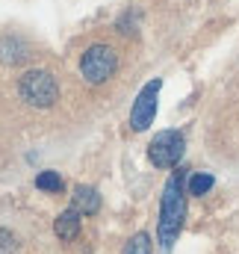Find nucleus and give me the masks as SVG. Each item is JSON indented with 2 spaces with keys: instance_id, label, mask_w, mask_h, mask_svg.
<instances>
[{
  "instance_id": "f257e3e1",
  "label": "nucleus",
  "mask_w": 239,
  "mask_h": 254,
  "mask_svg": "<svg viewBox=\"0 0 239 254\" xmlns=\"http://www.w3.org/2000/svg\"><path fill=\"white\" fill-rule=\"evenodd\" d=\"M186 219V195H183V172H175L163 190V204H160V225H157V237L160 246L169 252L180 237Z\"/></svg>"
},
{
  "instance_id": "f03ea898",
  "label": "nucleus",
  "mask_w": 239,
  "mask_h": 254,
  "mask_svg": "<svg viewBox=\"0 0 239 254\" xmlns=\"http://www.w3.org/2000/svg\"><path fill=\"white\" fill-rule=\"evenodd\" d=\"M18 92H21V98H24L30 107H39V110L54 107V101L60 98V86H57L54 74H51V71H42V68L27 71V74L21 77V83H18Z\"/></svg>"
},
{
  "instance_id": "7ed1b4c3",
  "label": "nucleus",
  "mask_w": 239,
  "mask_h": 254,
  "mask_svg": "<svg viewBox=\"0 0 239 254\" xmlns=\"http://www.w3.org/2000/svg\"><path fill=\"white\" fill-rule=\"evenodd\" d=\"M116 68H119V57H116V51H113L110 45H92V48H86L83 57H80V74H83L92 86L107 83V80L116 74Z\"/></svg>"
},
{
  "instance_id": "20e7f679",
  "label": "nucleus",
  "mask_w": 239,
  "mask_h": 254,
  "mask_svg": "<svg viewBox=\"0 0 239 254\" xmlns=\"http://www.w3.org/2000/svg\"><path fill=\"white\" fill-rule=\"evenodd\" d=\"M148 157L157 169H172L178 166L180 157H183V133L178 130H163L151 139L148 145Z\"/></svg>"
},
{
  "instance_id": "39448f33",
  "label": "nucleus",
  "mask_w": 239,
  "mask_h": 254,
  "mask_svg": "<svg viewBox=\"0 0 239 254\" xmlns=\"http://www.w3.org/2000/svg\"><path fill=\"white\" fill-rule=\"evenodd\" d=\"M160 89H163V83H160V80H151V83L136 95V104H133V110H130V127H133V130H145L148 125H154Z\"/></svg>"
},
{
  "instance_id": "423d86ee",
  "label": "nucleus",
  "mask_w": 239,
  "mask_h": 254,
  "mask_svg": "<svg viewBox=\"0 0 239 254\" xmlns=\"http://www.w3.org/2000/svg\"><path fill=\"white\" fill-rule=\"evenodd\" d=\"M54 231H57V237H60V240L71 243V240L80 234V210L68 207L65 213H60V216H57V222H54Z\"/></svg>"
},
{
  "instance_id": "0eeeda50",
  "label": "nucleus",
  "mask_w": 239,
  "mask_h": 254,
  "mask_svg": "<svg viewBox=\"0 0 239 254\" xmlns=\"http://www.w3.org/2000/svg\"><path fill=\"white\" fill-rule=\"evenodd\" d=\"M74 210H80L83 216L98 213V210H101V195H98V190H92V187H77V190H74Z\"/></svg>"
},
{
  "instance_id": "6e6552de",
  "label": "nucleus",
  "mask_w": 239,
  "mask_h": 254,
  "mask_svg": "<svg viewBox=\"0 0 239 254\" xmlns=\"http://www.w3.org/2000/svg\"><path fill=\"white\" fill-rule=\"evenodd\" d=\"M213 184H216V178L210 172H195L189 178V195H207L213 190Z\"/></svg>"
},
{
  "instance_id": "1a4fd4ad",
  "label": "nucleus",
  "mask_w": 239,
  "mask_h": 254,
  "mask_svg": "<svg viewBox=\"0 0 239 254\" xmlns=\"http://www.w3.org/2000/svg\"><path fill=\"white\" fill-rule=\"evenodd\" d=\"M124 254H151V237L142 231L136 237H130V243L124 246Z\"/></svg>"
},
{
  "instance_id": "9d476101",
  "label": "nucleus",
  "mask_w": 239,
  "mask_h": 254,
  "mask_svg": "<svg viewBox=\"0 0 239 254\" xmlns=\"http://www.w3.org/2000/svg\"><path fill=\"white\" fill-rule=\"evenodd\" d=\"M36 187H39L42 192H60L62 190L60 172H42V175L36 178Z\"/></svg>"
},
{
  "instance_id": "9b49d317",
  "label": "nucleus",
  "mask_w": 239,
  "mask_h": 254,
  "mask_svg": "<svg viewBox=\"0 0 239 254\" xmlns=\"http://www.w3.org/2000/svg\"><path fill=\"white\" fill-rule=\"evenodd\" d=\"M0 254H18V243H15V237H12L9 231H3V228H0Z\"/></svg>"
}]
</instances>
